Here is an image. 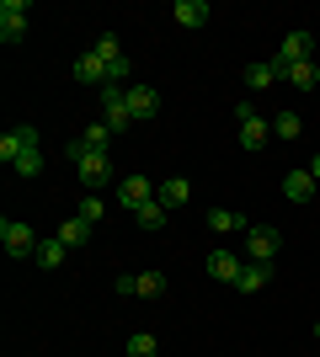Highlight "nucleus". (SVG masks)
Wrapping results in <instances>:
<instances>
[{
	"label": "nucleus",
	"instance_id": "4",
	"mask_svg": "<svg viewBox=\"0 0 320 357\" xmlns=\"http://www.w3.org/2000/svg\"><path fill=\"white\" fill-rule=\"evenodd\" d=\"M155 192H160V181H150V176H123L118 181V208H128V213H139L144 203H155Z\"/></svg>",
	"mask_w": 320,
	"mask_h": 357
},
{
	"label": "nucleus",
	"instance_id": "6",
	"mask_svg": "<svg viewBox=\"0 0 320 357\" xmlns=\"http://www.w3.org/2000/svg\"><path fill=\"white\" fill-rule=\"evenodd\" d=\"M277 251H283V235H277L273 224H251V229H245V256H251V261H273Z\"/></svg>",
	"mask_w": 320,
	"mask_h": 357
},
{
	"label": "nucleus",
	"instance_id": "22",
	"mask_svg": "<svg viewBox=\"0 0 320 357\" xmlns=\"http://www.w3.org/2000/svg\"><path fill=\"white\" fill-rule=\"evenodd\" d=\"M160 203H166V208H187V197H192V181H182V176H171V181H160Z\"/></svg>",
	"mask_w": 320,
	"mask_h": 357
},
{
	"label": "nucleus",
	"instance_id": "10",
	"mask_svg": "<svg viewBox=\"0 0 320 357\" xmlns=\"http://www.w3.org/2000/svg\"><path fill=\"white\" fill-rule=\"evenodd\" d=\"M128 112H134V123H150L155 112H160V91L155 86H128Z\"/></svg>",
	"mask_w": 320,
	"mask_h": 357
},
{
	"label": "nucleus",
	"instance_id": "11",
	"mask_svg": "<svg viewBox=\"0 0 320 357\" xmlns=\"http://www.w3.org/2000/svg\"><path fill=\"white\" fill-rule=\"evenodd\" d=\"M203 267H208V278H219V283H235L245 261H241L235 251H224V245H219V251H208V261H203Z\"/></svg>",
	"mask_w": 320,
	"mask_h": 357
},
{
	"label": "nucleus",
	"instance_id": "13",
	"mask_svg": "<svg viewBox=\"0 0 320 357\" xmlns=\"http://www.w3.org/2000/svg\"><path fill=\"white\" fill-rule=\"evenodd\" d=\"M310 54H315V38H310V32H289L283 48H277V59H283V64H305Z\"/></svg>",
	"mask_w": 320,
	"mask_h": 357
},
{
	"label": "nucleus",
	"instance_id": "16",
	"mask_svg": "<svg viewBox=\"0 0 320 357\" xmlns=\"http://www.w3.org/2000/svg\"><path fill=\"white\" fill-rule=\"evenodd\" d=\"M64 256H70V245H64L59 235H48V240H38V251H32V261H38L43 272H54V267L64 261Z\"/></svg>",
	"mask_w": 320,
	"mask_h": 357
},
{
	"label": "nucleus",
	"instance_id": "27",
	"mask_svg": "<svg viewBox=\"0 0 320 357\" xmlns=\"http://www.w3.org/2000/svg\"><path fill=\"white\" fill-rule=\"evenodd\" d=\"M80 219H86V224H102V213H107V203H102V197H96V192H86V197H80Z\"/></svg>",
	"mask_w": 320,
	"mask_h": 357
},
{
	"label": "nucleus",
	"instance_id": "29",
	"mask_svg": "<svg viewBox=\"0 0 320 357\" xmlns=\"http://www.w3.org/2000/svg\"><path fill=\"white\" fill-rule=\"evenodd\" d=\"M310 176H315V181H320V155H315V160H310Z\"/></svg>",
	"mask_w": 320,
	"mask_h": 357
},
{
	"label": "nucleus",
	"instance_id": "7",
	"mask_svg": "<svg viewBox=\"0 0 320 357\" xmlns=\"http://www.w3.org/2000/svg\"><path fill=\"white\" fill-rule=\"evenodd\" d=\"M27 38V0H0V43Z\"/></svg>",
	"mask_w": 320,
	"mask_h": 357
},
{
	"label": "nucleus",
	"instance_id": "14",
	"mask_svg": "<svg viewBox=\"0 0 320 357\" xmlns=\"http://www.w3.org/2000/svg\"><path fill=\"white\" fill-rule=\"evenodd\" d=\"M315 187H320V181L310 176V171H289V176H283V197H289V203H310Z\"/></svg>",
	"mask_w": 320,
	"mask_h": 357
},
{
	"label": "nucleus",
	"instance_id": "15",
	"mask_svg": "<svg viewBox=\"0 0 320 357\" xmlns=\"http://www.w3.org/2000/svg\"><path fill=\"white\" fill-rule=\"evenodd\" d=\"M267 139H273V123L261 118V112L257 118H241V149H261Z\"/></svg>",
	"mask_w": 320,
	"mask_h": 357
},
{
	"label": "nucleus",
	"instance_id": "1",
	"mask_svg": "<svg viewBox=\"0 0 320 357\" xmlns=\"http://www.w3.org/2000/svg\"><path fill=\"white\" fill-rule=\"evenodd\" d=\"M16 139H22V155H16V165H11V171H16V176H22V181H38V176H43V144H38V128H32V123H16Z\"/></svg>",
	"mask_w": 320,
	"mask_h": 357
},
{
	"label": "nucleus",
	"instance_id": "26",
	"mask_svg": "<svg viewBox=\"0 0 320 357\" xmlns=\"http://www.w3.org/2000/svg\"><path fill=\"white\" fill-rule=\"evenodd\" d=\"M80 139H86V144H91V149H102V155H107V144H112V139H118V134H112L107 123H86V134H80Z\"/></svg>",
	"mask_w": 320,
	"mask_h": 357
},
{
	"label": "nucleus",
	"instance_id": "19",
	"mask_svg": "<svg viewBox=\"0 0 320 357\" xmlns=\"http://www.w3.org/2000/svg\"><path fill=\"white\" fill-rule=\"evenodd\" d=\"M267 278H273V272H267V261H245L241 278H235V288H241V294H261V288H267Z\"/></svg>",
	"mask_w": 320,
	"mask_h": 357
},
{
	"label": "nucleus",
	"instance_id": "8",
	"mask_svg": "<svg viewBox=\"0 0 320 357\" xmlns=\"http://www.w3.org/2000/svg\"><path fill=\"white\" fill-rule=\"evenodd\" d=\"M70 75H75L80 86H96V91H102V86H112V70H107V59L96 54V48H91V54H80Z\"/></svg>",
	"mask_w": 320,
	"mask_h": 357
},
{
	"label": "nucleus",
	"instance_id": "20",
	"mask_svg": "<svg viewBox=\"0 0 320 357\" xmlns=\"http://www.w3.org/2000/svg\"><path fill=\"white\" fill-rule=\"evenodd\" d=\"M208 229H219V235H235V229H251V219L235 208H208Z\"/></svg>",
	"mask_w": 320,
	"mask_h": 357
},
{
	"label": "nucleus",
	"instance_id": "17",
	"mask_svg": "<svg viewBox=\"0 0 320 357\" xmlns=\"http://www.w3.org/2000/svg\"><path fill=\"white\" fill-rule=\"evenodd\" d=\"M277 80H283V64H277V59L245 64V86H251V91H267V86H277Z\"/></svg>",
	"mask_w": 320,
	"mask_h": 357
},
{
	"label": "nucleus",
	"instance_id": "23",
	"mask_svg": "<svg viewBox=\"0 0 320 357\" xmlns=\"http://www.w3.org/2000/svg\"><path fill=\"white\" fill-rule=\"evenodd\" d=\"M305 134V118H299V112H277L273 118V139H299Z\"/></svg>",
	"mask_w": 320,
	"mask_h": 357
},
{
	"label": "nucleus",
	"instance_id": "9",
	"mask_svg": "<svg viewBox=\"0 0 320 357\" xmlns=\"http://www.w3.org/2000/svg\"><path fill=\"white\" fill-rule=\"evenodd\" d=\"M75 176H80V187H112V160H107L102 149H91V155L75 165Z\"/></svg>",
	"mask_w": 320,
	"mask_h": 357
},
{
	"label": "nucleus",
	"instance_id": "5",
	"mask_svg": "<svg viewBox=\"0 0 320 357\" xmlns=\"http://www.w3.org/2000/svg\"><path fill=\"white\" fill-rule=\"evenodd\" d=\"M0 245H6V256H27L32 261L38 235H32V224H22V219H0Z\"/></svg>",
	"mask_w": 320,
	"mask_h": 357
},
{
	"label": "nucleus",
	"instance_id": "28",
	"mask_svg": "<svg viewBox=\"0 0 320 357\" xmlns=\"http://www.w3.org/2000/svg\"><path fill=\"white\" fill-rule=\"evenodd\" d=\"M16 155H22V139H16V128L6 139H0V165H16Z\"/></svg>",
	"mask_w": 320,
	"mask_h": 357
},
{
	"label": "nucleus",
	"instance_id": "21",
	"mask_svg": "<svg viewBox=\"0 0 320 357\" xmlns=\"http://www.w3.org/2000/svg\"><path fill=\"white\" fill-rule=\"evenodd\" d=\"M277 64H283V59H277ZM283 75H289L299 91H315V86H320V64H315V59H305V64H283Z\"/></svg>",
	"mask_w": 320,
	"mask_h": 357
},
{
	"label": "nucleus",
	"instance_id": "18",
	"mask_svg": "<svg viewBox=\"0 0 320 357\" xmlns=\"http://www.w3.org/2000/svg\"><path fill=\"white\" fill-rule=\"evenodd\" d=\"M208 16H213V11H208V0H176V22H182L187 32H198Z\"/></svg>",
	"mask_w": 320,
	"mask_h": 357
},
{
	"label": "nucleus",
	"instance_id": "2",
	"mask_svg": "<svg viewBox=\"0 0 320 357\" xmlns=\"http://www.w3.org/2000/svg\"><path fill=\"white\" fill-rule=\"evenodd\" d=\"M96 102H102V123L112 134H128L134 128V112H128V86H102L96 91Z\"/></svg>",
	"mask_w": 320,
	"mask_h": 357
},
{
	"label": "nucleus",
	"instance_id": "12",
	"mask_svg": "<svg viewBox=\"0 0 320 357\" xmlns=\"http://www.w3.org/2000/svg\"><path fill=\"white\" fill-rule=\"evenodd\" d=\"M91 229H96V224H86L80 213H70V219H64L59 229H54V235H59L64 245H70V251H86V245H91Z\"/></svg>",
	"mask_w": 320,
	"mask_h": 357
},
{
	"label": "nucleus",
	"instance_id": "30",
	"mask_svg": "<svg viewBox=\"0 0 320 357\" xmlns=\"http://www.w3.org/2000/svg\"><path fill=\"white\" fill-rule=\"evenodd\" d=\"M315 342H320V320H315Z\"/></svg>",
	"mask_w": 320,
	"mask_h": 357
},
{
	"label": "nucleus",
	"instance_id": "24",
	"mask_svg": "<svg viewBox=\"0 0 320 357\" xmlns=\"http://www.w3.org/2000/svg\"><path fill=\"white\" fill-rule=\"evenodd\" d=\"M134 219H139V224H144V229H160V224H166V219H171V208H166V203H160V197H155V203H144V208H139V213H134Z\"/></svg>",
	"mask_w": 320,
	"mask_h": 357
},
{
	"label": "nucleus",
	"instance_id": "25",
	"mask_svg": "<svg viewBox=\"0 0 320 357\" xmlns=\"http://www.w3.org/2000/svg\"><path fill=\"white\" fill-rule=\"evenodd\" d=\"M123 352H128V357H155V352H160V342H155L150 331H134V336H128V347H123Z\"/></svg>",
	"mask_w": 320,
	"mask_h": 357
},
{
	"label": "nucleus",
	"instance_id": "3",
	"mask_svg": "<svg viewBox=\"0 0 320 357\" xmlns=\"http://www.w3.org/2000/svg\"><path fill=\"white\" fill-rule=\"evenodd\" d=\"M112 288H118L123 298H160L166 294V272H123Z\"/></svg>",
	"mask_w": 320,
	"mask_h": 357
}]
</instances>
